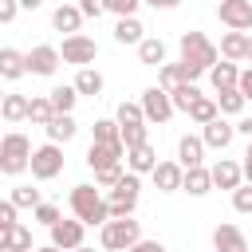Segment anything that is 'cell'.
Here are the masks:
<instances>
[{
    "instance_id": "6da1fadb",
    "label": "cell",
    "mask_w": 252,
    "mask_h": 252,
    "mask_svg": "<svg viewBox=\"0 0 252 252\" xmlns=\"http://www.w3.org/2000/svg\"><path fill=\"white\" fill-rule=\"evenodd\" d=\"M67 205H71V213L91 228V224H106L110 220V205H106V197H102V189L98 185H75L71 189V197H67Z\"/></svg>"
},
{
    "instance_id": "7a4b0ae2",
    "label": "cell",
    "mask_w": 252,
    "mask_h": 252,
    "mask_svg": "<svg viewBox=\"0 0 252 252\" xmlns=\"http://www.w3.org/2000/svg\"><path fill=\"white\" fill-rule=\"evenodd\" d=\"M177 47H181V67H197V71H205V75H209V67L220 59V47H217L205 32H181Z\"/></svg>"
},
{
    "instance_id": "3957f363",
    "label": "cell",
    "mask_w": 252,
    "mask_h": 252,
    "mask_svg": "<svg viewBox=\"0 0 252 252\" xmlns=\"http://www.w3.org/2000/svg\"><path fill=\"white\" fill-rule=\"evenodd\" d=\"M142 240V224L134 220V217H110L102 228H98V244L106 248V252H126L130 244H138Z\"/></svg>"
},
{
    "instance_id": "277c9868",
    "label": "cell",
    "mask_w": 252,
    "mask_h": 252,
    "mask_svg": "<svg viewBox=\"0 0 252 252\" xmlns=\"http://www.w3.org/2000/svg\"><path fill=\"white\" fill-rule=\"evenodd\" d=\"M28 165H32V142H28L20 130L4 134V138H0V173H4V177H20Z\"/></svg>"
},
{
    "instance_id": "5b68a950",
    "label": "cell",
    "mask_w": 252,
    "mask_h": 252,
    "mask_svg": "<svg viewBox=\"0 0 252 252\" xmlns=\"http://www.w3.org/2000/svg\"><path fill=\"white\" fill-rule=\"evenodd\" d=\"M138 193H142V173H122L118 185H110L106 193V205H110V217H134V205H138Z\"/></svg>"
},
{
    "instance_id": "8992f818",
    "label": "cell",
    "mask_w": 252,
    "mask_h": 252,
    "mask_svg": "<svg viewBox=\"0 0 252 252\" xmlns=\"http://www.w3.org/2000/svg\"><path fill=\"white\" fill-rule=\"evenodd\" d=\"M32 177L35 181H51V177H59L63 173V146L59 142H47V146H35L32 150Z\"/></svg>"
},
{
    "instance_id": "52a82bcc",
    "label": "cell",
    "mask_w": 252,
    "mask_h": 252,
    "mask_svg": "<svg viewBox=\"0 0 252 252\" xmlns=\"http://www.w3.org/2000/svg\"><path fill=\"white\" fill-rule=\"evenodd\" d=\"M59 55H63V63H75V67H91V63L98 59V43H94L91 35L75 32V35H67V39H63Z\"/></svg>"
},
{
    "instance_id": "ba28073f",
    "label": "cell",
    "mask_w": 252,
    "mask_h": 252,
    "mask_svg": "<svg viewBox=\"0 0 252 252\" xmlns=\"http://www.w3.org/2000/svg\"><path fill=\"white\" fill-rule=\"evenodd\" d=\"M24 59H28V75H39V79H51L63 63L59 47H51V43H35L32 51H24Z\"/></svg>"
},
{
    "instance_id": "9c48e42d",
    "label": "cell",
    "mask_w": 252,
    "mask_h": 252,
    "mask_svg": "<svg viewBox=\"0 0 252 252\" xmlns=\"http://www.w3.org/2000/svg\"><path fill=\"white\" fill-rule=\"evenodd\" d=\"M142 114H146V122H169L177 110H173V98H169V91H161V87H146L142 91Z\"/></svg>"
},
{
    "instance_id": "30bf717a",
    "label": "cell",
    "mask_w": 252,
    "mask_h": 252,
    "mask_svg": "<svg viewBox=\"0 0 252 252\" xmlns=\"http://www.w3.org/2000/svg\"><path fill=\"white\" fill-rule=\"evenodd\" d=\"M47 232H51V244H55V248L75 252V248L83 244V236H87V224H83L79 217H59V220H55Z\"/></svg>"
},
{
    "instance_id": "8fae6325",
    "label": "cell",
    "mask_w": 252,
    "mask_h": 252,
    "mask_svg": "<svg viewBox=\"0 0 252 252\" xmlns=\"http://www.w3.org/2000/svg\"><path fill=\"white\" fill-rule=\"evenodd\" d=\"M217 16L232 32H252V0H220L217 4Z\"/></svg>"
},
{
    "instance_id": "7c38bea8",
    "label": "cell",
    "mask_w": 252,
    "mask_h": 252,
    "mask_svg": "<svg viewBox=\"0 0 252 252\" xmlns=\"http://www.w3.org/2000/svg\"><path fill=\"white\" fill-rule=\"evenodd\" d=\"M122 158H126V146H122V142H91V146H87V165H91V169L118 165Z\"/></svg>"
},
{
    "instance_id": "4fadbf2b",
    "label": "cell",
    "mask_w": 252,
    "mask_h": 252,
    "mask_svg": "<svg viewBox=\"0 0 252 252\" xmlns=\"http://www.w3.org/2000/svg\"><path fill=\"white\" fill-rule=\"evenodd\" d=\"M232 138H236V126L224 122V118H213L209 126H201V142H205V150H228Z\"/></svg>"
},
{
    "instance_id": "5bb4252c",
    "label": "cell",
    "mask_w": 252,
    "mask_h": 252,
    "mask_svg": "<svg viewBox=\"0 0 252 252\" xmlns=\"http://www.w3.org/2000/svg\"><path fill=\"white\" fill-rule=\"evenodd\" d=\"M213 248L217 252H248V236L240 224H217L213 228Z\"/></svg>"
},
{
    "instance_id": "9a60e30c",
    "label": "cell",
    "mask_w": 252,
    "mask_h": 252,
    "mask_svg": "<svg viewBox=\"0 0 252 252\" xmlns=\"http://www.w3.org/2000/svg\"><path fill=\"white\" fill-rule=\"evenodd\" d=\"M209 173H213V185H217V189H228V193H232V189L244 181V169H240L232 158H220V161H213V165H209Z\"/></svg>"
},
{
    "instance_id": "2e32d148",
    "label": "cell",
    "mask_w": 252,
    "mask_h": 252,
    "mask_svg": "<svg viewBox=\"0 0 252 252\" xmlns=\"http://www.w3.org/2000/svg\"><path fill=\"white\" fill-rule=\"evenodd\" d=\"M150 177H154V185H158L161 193H177V189H181V177H185V165H181V161H158Z\"/></svg>"
},
{
    "instance_id": "e0dca14e",
    "label": "cell",
    "mask_w": 252,
    "mask_h": 252,
    "mask_svg": "<svg viewBox=\"0 0 252 252\" xmlns=\"http://www.w3.org/2000/svg\"><path fill=\"white\" fill-rule=\"evenodd\" d=\"M122 161H126L130 173H154V165H158V150H154L150 142H142V146H130Z\"/></svg>"
},
{
    "instance_id": "ac0fdd59",
    "label": "cell",
    "mask_w": 252,
    "mask_h": 252,
    "mask_svg": "<svg viewBox=\"0 0 252 252\" xmlns=\"http://www.w3.org/2000/svg\"><path fill=\"white\" fill-rule=\"evenodd\" d=\"M28 75V59H24V51H16V47H0V79L4 83H16V79H24Z\"/></svg>"
},
{
    "instance_id": "d6986e66",
    "label": "cell",
    "mask_w": 252,
    "mask_h": 252,
    "mask_svg": "<svg viewBox=\"0 0 252 252\" xmlns=\"http://www.w3.org/2000/svg\"><path fill=\"white\" fill-rule=\"evenodd\" d=\"M83 12H79V4H59L55 12H51V28L55 32H67V35H75L79 28H83Z\"/></svg>"
},
{
    "instance_id": "ffe728a7",
    "label": "cell",
    "mask_w": 252,
    "mask_h": 252,
    "mask_svg": "<svg viewBox=\"0 0 252 252\" xmlns=\"http://www.w3.org/2000/svg\"><path fill=\"white\" fill-rule=\"evenodd\" d=\"M43 134H47V142H71L75 134H79V122L71 118V114H51V122L43 126Z\"/></svg>"
},
{
    "instance_id": "44dd1931",
    "label": "cell",
    "mask_w": 252,
    "mask_h": 252,
    "mask_svg": "<svg viewBox=\"0 0 252 252\" xmlns=\"http://www.w3.org/2000/svg\"><path fill=\"white\" fill-rule=\"evenodd\" d=\"M177 161H181L185 169H193V165H205V142H201L197 134H185V138L177 142Z\"/></svg>"
},
{
    "instance_id": "7402d4cb",
    "label": "cell",
    "mask_w": 252,
    "mask_h": 252,
    "mask_svg": "<svg viewBox=\"0 0 252 252\" xmlns=\"http://www.w3.org/2000/svg\"><path fill=\"white\" fill-rule=\"evenodd\" d=\"M114 39H118L122 47H126V43H134V47H138V43L146 39L142 20H138V16H118V24H114Z\"/></svg>"
},
{
    "instance_id": "603a6c76",
    "label": "cell",
    "mask_w": 252,
    "mask_h": 252,
    "mask_svg": "<svg viewBox=\"0 0 252 252\" xmlns=\"http://www.w3.org/2000/svg\"><path fill=\"white\" fill-rule=\"evenodd\" d=\"M236 79H240V67H236L232 59H217V63L209 67V83H213V91L236 87Z\"/></svg>"
},
{
    "instance_id": "cb8c5ba5",
    "label": "cell",
    "mask_w": 252,
    "mask_h": 252,
    "mask_svg": "<svg viewBox=\"0 0 252 252\" xmlns=\"http://www.w3.org/2000/svg\"><path fill=\"white\" fill-rule=\"evenodd\" d=\"M102 87H106L102 71H94V67H79V75H75V91H79V98H83V94H87V98H98Z\"/></svg>"
},
{
    "instance_id": "d4e9b609",
    "label": "cell",
    "mask_w": 252,
    "mask_h": 252,
    "mask_svg": "<svg viewBox=\"0 0 252 252\" xmlns=\"http://www.w3.org/2000/svg\"><path fill=\"white\" fill-rule=\"evenodd\" d=\"M181 189H185L189 197H205V193L213 189V173H209L205 165H193V169H185V177H181Z\"/></svg>"
},
{
    "instance_id": "484cf974",
    "label": "cell",
    "mask_w": 252,
    "mask_h": 252,
    "mask_svg": "<svg viewBox=\"0 0 252 252\" xmlns=\"http://www.w3.org/2000/svg\"><path fill=\"white\" fill-rule=\"evenodd\" d=\"M244 51H248V32H224L220 35V59H232V63H240L244 59Z\"/></svg>"
},
{
    "instance_id": "4316f807",
    "label": "cell",
    "mask_w": 252,
    "mask_h": 252,
    "mask_svg": "<svg viewBox=\"0 0 252 252\" xmlns=\"http://www.w3.org/2000/svg\"><path fill=\"white\" fill-rule=\"evenodd\" d=\"M138 59H142L146 67H161V63H165V43H161L158 35H146V39L138 43Z\"/></svg>"
},
{
    "instance_id": "83f0119b",
    "label": "cell",
    "mask_w": 252,
    "mask_h": 252,
    "mask_svg": "<svg viewBox=\"0 0 252 252\" xmlns=\"http://www.w3.org/2000/svg\"><path fill=\"white\" fill-rule=\"evenodd\" d=\"M47 98H51L55 114H71V110H75V102H79V91H75V83H71V87H51V91H47Z\"/></svg>"
},
{
    "instance_id": "f1b7e54d",
    "label": "cell",
    "mask_w": 252,
    "mask_h": 252,
    "mask_svg": "<svg viewBox=\"0 0 252 252\" xmlns=\"http://www.w3.org/2000/svg\"><path fill=\"white\" fill-rule=\"evenodd\" d=\"M51 114H55V106H51V98H47V94L28 98V122H32V126H47V122H51Z\"/></svg>"
},
{
    "instance_id": "f546056e",
    "label": "cell",
    "mask_w": 252,
    "mask_h": 252,
    "mask_svg": "<svg viewBox=\"0 0 252 252\" xmlns=\"http://www.w3.org/2000/svg\"><path fill=\"white\" fill-rule=\"evenodd\" d=\"M189 118H193L197 126H209L213 118H220V106H217V98H205V94H201V98L189 106Z\"/></svg>"
},
{
    "instance_id": "4dcf8cb0",
    "label": "cell",
    "mask_w": 252,
    "mask_h": 252,
    "mask_svg": "<svg viewBox=\"0 0 252 252\" xmlns=\"http://www.w3.org/2000/svg\"><path fill=\"white\" fill-rule=\"evenodd\" d=\"M217 106H220V114H240L248 106V98L236 87H224V91H217Z\"/></svg>"
},
{
    "instance_id": "1f68e13d",
    "label": "cell",
    "mask_w": 252,
    "mask_h": 252,
    "mask_svg": "<svg viewBox=\"0 0 252 252\" xmlns=\"http://www.w3.org/2000/svg\"><path fill=\"white\" fill-rule=\"evenodd\" d=\"M0 114H4L8 122H24V118H28V94H4Z\"/></svg>"
},
{
    "instance_id": "d6a6232c",
    "label": "cell",
    "mask_w": 252,
    "mask_h": 252,
    "mask_svg": "<svg viewBox=\"0 0 252 252\" xmlns=\"http://www.w3.org/2000/svg\"><path fill=\"white\" fill-rule=\"evenodd\" d=\"M181 83H189L185 71H181V63H161V67H158V87H161V91H173V87H181Z\"/></svg>"
},
{
    "instance_id": "836d02e7",
    "label": "cell",
    "mask_w": 252,
    "mask_h": 252,
    "mask_svg": "<svg viewBox=\"0 0 252 252\" xmlns=\"http://www.w3.org/2000/svg\"><path fill=\"white\" fill-rule=\"evenodd\" d=\"M169 98H173V110H185L189 114V106L201 98V91H197V83H181V87L169 91Z\"/></svg>"
},
{
    "instance_id": "e575fe53",
    "label": "cell",
    "mask_w": 252,
    "mask_h": 252,
    "mask_svg": "<svg viewBox=\"0 0 252 252\" xmlns=\"http://www.w3.org/2000/svg\"><path fill=\"white\" fill-rule=\"evenodd\" d=\"M114 122H118V126L146 122V114H142V102H118V110H114Z\"/></svg>"
},
{
    "instance_id": "d590c367",
    "label": "cell",
    "mask_w": 252,
    "mask_h": 252,
    "mask_svg": "<svg viewBox=\"0 0 252 252\" xmlns=\"http://www.w3.org/2000/svg\"><path fill=\"white\" fill-rule=\"evenodd\" d=\"M91 142H122V134H118V122L114 118H98L94 126H91Z\"/></svg>"
},
{
    "instance_id": "8d00e7d4",
    "label": "cell",
    "mask_w": 252,
    "mask_h": 252,
    "mask_svg": "<svg viewBox=\"0 0 252 252\" xmlns=\"http://www.w3.org/2000/svg\"><path fill=\"white\" fill-rule=\"evenodd\" d=\"M118 134H122V146H126V150H130V146H142V142H150V126H146V122L118 126Z\"/></svg>"
},
{
    "instance_id": "74e56055",
    "label": "cell",
    "mask_w": 252,
    "mask_h": 252,
    "mask_svg": "<svg viewBox=\"0 0 252 252\" xmlns=\"http://www.w3.org/2000/svg\"><path fill=\"white\" fill-rule=\"evenodd\" d=\"M12 205H16V209H35V205H39V189L16 185V189H12Z\"/></svg>"
},
{
    "instance_id": "f35d334b",
    "label": "cell",
    "mask_w": 252,
    "mask_h": 252,
    "mask_svg": "<svg viewBox=\"0 0 252 252\" xmlns=\"http://www.w3.org/2000/svg\"><path fill=\"white\" fill-rule=\"evenodd\" d=\"M35 244H32V228L28 224H16L12 228V240H8V252H32Z\"/></svg>"
},
{
    "instance_id": "ab89813d",
    "label": "cell",
    "mask_w": 252,
    "mask_h": 252,
    "mask_svg": "<svg viewBox=\"0 0 252 252\" xmlns=\"http://www.w3.org/2000/svg\"><path fill=\"white\" fill-rule=\"evenodd\" d=\"M122 173H126L122 161H118V165H106V169H94V185H98V189H110V185H118Z\"/></svg>"
},
{
    "instance_id": "60d3db41",
    "label": "cell",
    "mask_w": 252,
    "mask_h": 252,
    "mask_svg": "<svg viewBox=\"0 0 252 252\" xmlns=\"http://www.w3.org/2000/svg\"><path fill=\"white\" fill-rule=\"evenodd\" d=\"M232 209H236V213H244V217L252 213V185H244V181H240V185L232 189Z\"/></svg>"
},
{
    "instance_id": "b9f144b4",
    "label": "cell",
    "mask_w": 252,
    "mask_h": 252,
    "mask_svg": "<svg viewBox=\"0 0 252 252\" xmlns=\"http://www.w3.org/2000/svg\"><path fill=\"white\" fill-rule=\"evenodd\" d=\"M32 213H35V220H39V224H47V228L59 220V205H47V201H39Z\"/></svg>"
},
{
    "instance_id": "7bdbcfd3",
    "label": "cell",
    "mask_w": 252,
    "mask_h": 252,
    "mask_svg": "<svg viewBox=\"0 0 252 252\" xmlns=\"http://www.w3.org/2000/svg\"><path fill=\"white\" fill-rule=\"evenodd\" d=\"M138 4H142V0H102V8H106V12H114V16H134V12H138Z\"/></svg>"
},
{
    "instance_id": "ee69618b",
    "label": "cell",
    "mask_w": 252,
    "mask_h": 252,
    "mask_svg": "<svg viewBox=\"0 0 252 252\" xmlns=\"http://www.w3.org/2000/svg\"><path fill=\"white\" fill-rule=\"evenodd\" d=\"M79 12H83L87 20H98L106 8H102V0H79Z\"/></svg>"
},
{
    "instance_id": "f6af8a7d",
    "label": "cell",
    "mask_w": 252,
    "mask_h": 252,
    "mask_svg": "<svg viewBox=\"0 0 252 252\" xmlns=\"http://www.w3.org/2000/svg\"><path fill=\"white\" fill-rule=\"evenodd\" d=\"M20 16V0H0V24H12Z\"/></svg>"
},
{
    "instance_id": "bcb514c9",
    "label": "cell",
    "mask_w": 252,
    "mask_h": 252,
    "mask_svg": "<svg viewBox=\"0 0 252 252\" xmlns=\"http://www.w3.org/2000/svg\"><path fill=\"white\" fill-rule=\"evenodd\" d=\"M16 213H20V209L12 205V197H8V201H0V224H20V220H16Z\"/></svg>"
},
{
    "instance_id": "7dc6e473",
    "label": "cell",
    "mask_w": 252,
    "mask_h": 252,
    "mask_svg": "<svg viewBox=\"0 0 252 252\" xmlns=\"http://www.w3.org/2000/svg\"><path fill=\"white\" fill-rule=\"evenodd\" d=\"M236 91H240V94L252 102V67H248V71H240V79H236Z\"/></svg>"
},
{
    "instance_id": "c3c4849f",
    "label": "cell",
    "mask_w": 252,
    "mask_h": 252,
    "mask_svg": "<svg viewBox=\"0 0 252 252\" xmlns=\"http://www.w3.org/2000/svg\"><path fill=\"white\" fill-rule=\"evenodd\" d=\"M126 252H165V244H161V240H138V244H130Z\"/></svg>"
},
{
    "instance_id": "681fc988",
    "label": "cell",
    "mask_w": 252,
    "mask_h": 252,
    "mask_svg": "<svg viewBox=\"0 0 252 252\" xmlns=\"http://www.w3.org/2000/svg\"><path fill=\"white\" fill-rule=\"evenodd\" d=\"M12 228H16V224H0V252H8V240H12Z\"/></svg>"
},
{
    "instance_id": "f907efd6",
    "label": "cell",
    "mask_w": 252,
    "mask_h": 252,
    "mask_svg": "<svg viewBox=\"0 0 252 252\" xmlns=\"http://www.w3.org/2000/svg\"><path fill=\"white\" fill-rule=\"evenodd\" d=\"M142 4H150V8H161V12H169V8H177L181 0H142Z\"/></svg>"
},
{
    "instance_id": "816d5d0a",
    "label": "cell",
    "mask_w": 252,
    "mask_h": 252,
    "mask_svg": "<svg viewBox=\"0 0 252 252\" xmlns=\"http://www.w3.org/2000/svg\"><path fill=\"white\" fill-rule=\"evenodd\" d=\"M236 134H244V138H252V118H244V122H236Z\"/></svg>"
},
{
    "instance_id": "f5cc1de1",
    "label": "cell",
    "mask_w": 252,
    "mask_h": 252,
    "mask_svg": "<svg viewBox=\"0 0 252 252\" xmlns=\"http://www.w3.org/2000/svg\"><path fill=\"white\" fill-rule=\"evenodd\" d=\"M240 169H244V181L252 185V158H244V165H240Z\"/></svg>"
},
{
    "instance_id": "db71d44e",
    "label": "cell",
    "mask_w": 252,
    "mask_h": 252,
    "mask_svg": "<svg viewBox=\"0 0 252 252\" xmlns=\"http://www.w3.org/2000/svg\"><path fill=\"white\" fill-rule=\"evenodd\" d=\"M39 4H43V0H20V8H28V12H32V8H39Z\"/></svg>"
},
{
    "instance_id": "11a10c76",
    "label": "cell",
    "mask_w": 252,
    "mask_h": 252,
    "mask_svg": "<svg viewBox=\"0 0 252 252\" xmlns=\"http://www.w3.org/2000/svg\"><path fill=\"white\" fill-rule=\"evenodd\" d=\"M32 252H63V248H55V244H43V248H32Z\"/></svg>"
},
{
    "instance_id": "9f6ffc18",
    "label": "cell",
    "mask_w": 252,
    "mask_h": 252,
    "mask_svg": "<svg viewBox=\"0 0 252 252\" xmlns=\"http://www.w3.org/2000/svg\"><path fill=\"white\" fill-rule=\"evenodd\" d=\"M244 59H252V35H248V51H244Z\"/></svg>"
},
{
    "instance_id": "6f0895ef",
    "label": "cell",
    "mask_w": 252,
    "mask_h": 252,
    "mask_svg": "<svg viewBox=\"0 0 252 252\" xmlns=\"http://www.w3.org/2000/svg\"><path fill=\"white\" fill-rule=\"evenodd\" d=\"M244 158H252V138H248V150H244Z\"/></svg>"
},
{
    "instance_id": "680465c9",
    "label": "cell",
    "mask_w": 252,
    "mask_h": 252,
    "mask_svg": "<svg viewBox=\"0 0 252 252\" xmlns=\"http://www.w3.org/2000/svg\"><path fill=\"white\" fill-rule=\"evenodd\" d=\"M75 252H94V248H87V244H79V248H75Z\"/></svg>"
},
{
    "instance_id": "91938a15",
    "label": "cell",
    "mask_w": 252,
    "mask_h": 252,
    "mask_svg": "<svg viewBox=\"0 0 252 252\" xmlns=\"http://www.w3.org/2000/svg\"><path fill=\"white\" fill-rule=\"evenodd\" d=\"M0 102H4V91H0Z\"/></svg>"
},
{
    "instance_id": "94428289",
    "label": "cell",
    "mask_w": 252,
    "mask_h": 252,
    "mask_svg": "<svg viewBox=\"0 0 252 252\" xmlns=\"http://www.w3.org/2000/svg\"><path fill=\"white\" fill-rule=\"evenodd\" d=\"M217 4H220V0H217Z\"/></svg>"
}]
</instances>
